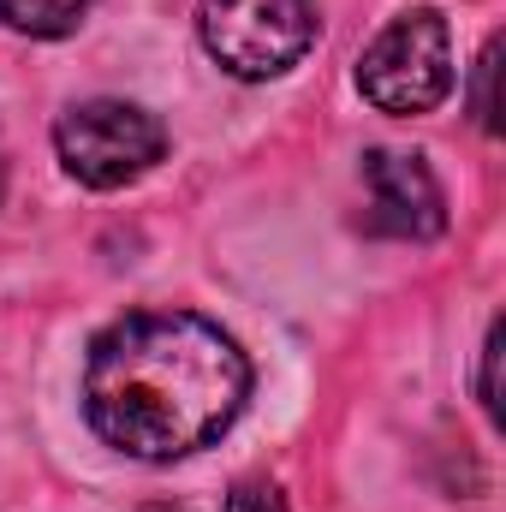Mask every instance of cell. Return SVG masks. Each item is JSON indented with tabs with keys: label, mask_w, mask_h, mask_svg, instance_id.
I'll return each instance as SVG.
<instances>
[{
	"label": "cell",
	"mask_w": 506,
	"mask_h": 512,
	"mask_svg": "<svg viewBox=\"0 0 506 512\" xmlns=\"http://www.w3.org/2000/svg\"><path fill=\"white\" fill-rule=\"evenodd\" d=\"M251 393V364L215 322L191 310H131L90 340V429L131 459H185L209 447Z\"/></svg>",
	"instance_id": "6da1fadb"
},
{
	"label": "cell",
	"mask_w": 506,
	"mask_h": 512,
	"mask_svg": "<svg viewBox=\"0 0 506 512\" xmlns=\"http://www.w3.org/2000/svg\"><path fill=\"white\" fill-rule=\"evenodd\" d=\"M358 84L381 114H429L453 90V30L435 6L399 12L358 60Z\"/></svg>",
	"instance_id": "7a4b0ae2"
},
{
	"label": "cell",
	"mask_w": 506,
	"mask_h": 512,
	"mask_svg": "<svg viewBox=\"0 0 506 512\" xmlns=\"http://www.w3.org/2000/svg\"><path fill=\"white\" fill-rule=\"evenodd\" d=\"M203 48L245 84L280 78L316 42L310 0H203L197 6Z\"/></svg>",
	"instance_id": "3957f363"
},
{
	"label": "cell",
	"mask_w": 506,
	"mask_h": 512,
	"mask_svg": "<svg viewBox=\"0 0 506 512\" xmlns=\"http://www.w3.org/2000/svg\"><path fill=\"white\" fill-rule=\"evenodd\" d=\"M54 149H60V161L78 185L120 191L167 155V131H161L155 114H143L131 102H78V108L60 114Z\"/></svg>",
	"instance_id": "277c9868"
},
{
	"label": "cell",
	"mask_w": 506,
	"mask_h": 512,
	"mask_svg": "<svg viewBox=\"0 0 506 512\" xmlns=\"http://www.w3.org/2000/svg\"><path fill=\"white\" fill-rule=\"evenodd\" d=\"M364 185H370V233L423 245V239H435L447 227V197H441L423 155L370 149L364 155Z\"/></svg>",
	"instance_id": "5b68a950"
},
{
	"label": "cell",
	"mask_w": 506,
	"mask_h": 512,
	"mask_svg": "<svg viewBox=\"0 0 506 512\" xmlns=\"http://www.w3.org/2000/svg\"><path fill=\"white\" fill-rule=\"evenodd\" d=\"M84 12L90 0H0V24L24 36H66L84 24Z\"/></svg>",
	"instance_id": "8992f818"
},
{
	"label": "cell",
	"mask_w": 506,
	"mask_h": 512,
	"mask_svg": "<svg viewBox=\"0 0 506 512\" xmlns=\"http://www.w3.org/2000/svg\"><path fill=\"white\" fill-rule=\"evenodd\" d=\"M495 66H501V42H489V48H483V60H477L471 114H477V126H483V131H495Z\"/></svg>",
	"instance_id": "52a82bcc"
},
{
	"label": "cell",
	"mask_w": 506,
	"mask_h": 512,
	"mask_svg": "<svg viewBox=\"0 0 506 512\" xmlns=\"http://www.w3.org/2000/svg\"><path fill=\"white\" fill-rule=\"evenodd\" d=\"M227 512H286V495H280L268 477H245V483H233Z\"/></svg>",
	"instance_id": "ba28073f"
},
{
	"label": "cell",
	"mask_w": 506,
	"mask_h": 512,
	"mask_svg": "<svg viewBox=\"0 0 506 512\" xmlns=\"http://www.w3.org/2000/svg\"><path fill=\"white\" fill-rule=\"evenodd\" d=\"M483 405L495 411V340L483 346Z\"/></svg>",
	"instance_id": "9c48e42d"
},
{
	"label": "cell",
	"mask_w": 506,
	"mask_h": 512,
	"mask_svg": "<svg viewBox=\"0 0 506 512\" xmlns=\"http://www.w3.org/2000/svg\"><path fill=\"white\" fill-rule=\"evenodd\" d=\"M0 197H6V137H0Z\"/></svg>",
	"instance_id": "30bf717a"
},
{
	"label": "cell",
	"mask_w": 506,
	"mask_h": 512,
	"mask_svg": "<svg viewBox=\"0 0 506 512\" xmlns=\"http://www.w3.org/2000/svg\"><path fill=\"white\" fill-rule=\"evenodd\" d=\"M143 512H191V507H173V501H161V507H143Z\"/></svg>",
	"instance_id": "8fae6325"
}]
</instances>
